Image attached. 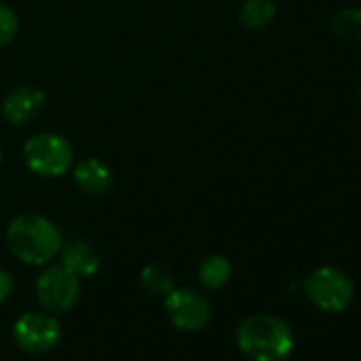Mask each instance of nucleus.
Here are the masks:
<instances>
[{"mask_svg": "<svg viewBox=\"0 0 361 361\" xmlns=\"http://www.w3.org/2000/svg\"><path fill=\"white\" fill-rule=\"evenodd\" d=\"M236 344L251 361H287L295 346L293 329L274 314H251L236 329Z\"/></svg>", "mask_w": 361, "mask_h": 361, "instance_id": "obj_1", "label": "nucleus"}, {"mask_svg": "<svg viewBox=\"0 0 361 361\" xmlns=\"http://www.w3.org/2000/svg\"><path fill=\"white\" fill-rule=\"evenodd\" d=\"M7 245L11 253L28 266H45L62 249V232L58 226L37 213L18 215L7 228Z\"/></svg>", "mask_w": 361, "mask_h": 361, "instance_id": "obj_2", "label": "nucleus"}, {"mask_svg": "<svg viewBox=\"0 0 361 361\" xmlns=\"http://www.w3.org/2000/svg\"><path fill=\"white\" fill-rule=\"evenodd\" d=\"M24 164L30 172L47 178L62 176L73 166V147L71 142L54 132H41L26 140L24 149Z\"/></svg>", "mask_w": 361, "mask_h": 361, "instance_id": "obj_3", "label": "nucleus"}, {"mask_svg": "<svg viewBox=\"0 0 361 361\" xmlns=\"http://www.w3.org/2000/svg\"><path fill=\"white\" fill-rule=\"evenodd\" d=\"M304 293L319 310L342 312L350 306L355 298V285L346 272L334 266H321L306 276Z\"/></svg>", "mask_w": 361, "mask_h": 361, "instance_id": "obj_4", "label": "nucleus"}, {"mask_svg": "<svg viewBox=\"0 0 361 361\" xmlns=\"http://www.w3.org/2000/svg\"><path fill=\"white\" fill-rule=\"evenodd\" d=\"M81 295L79 276L66 266H47L37 279V298L49 312L71 310Z\"/></svg>", "mask_w": 361, "mask_h": 361, "instance_id": "obj_5", "label": "nucleus"}, {"mask_svg": "<svg viewBox=\"0 0 361 361\" xmlns=\"http://www.w3.org/2000/svg\"><path fill=\"white\" fill-rule=\"evenodd\" d=\"M18 346L30 355H43L58 346L62 338L60 321L49 312H26L13 325Z\"/></svg>", "mask_w": 361, "mask_h": 361, "instance_id": "obj_6", "label": "nucleus"}, {"mask_svg": "<svg viewBox=\"0 0 361 361\" xmlns=\"http://www.w3.org/2000/svg\"><path fill=\"white\" fill-rule=\"evenodd\" d=\"M164 308L170 323L180 331H200L209 325L213 308L209 300L194 289H172L164 295Z\"/></svg>", "mask_w": 361, "mask_h": 361, "instance_id": "obj_7", "label": "nucleus"}, {"mask_svg": "<svg viewBox=\"0 0 361 361\" xmlns=\"http://www.w3.org/2000/svg\"><path fill=\"white\" fill-rule=\"evenodd\" d=\"M45 94L35 85H20L9 92L3 102V115L13 126H26L45 109Z\"/></svg>", "mask_w": 361, "mask_h": 361, "instance_id": "obj_8", "label": "nucleus"}, {"mask_svg": "<svg viewBox=\"0 0 361 361\" xmlns=\"http://www.w3.org/2000/svg\"><path fill=\"white\" fill-rule=\"evenodd\" d=\"M73 176H75V183L90 196H102L106 194L111 188H113V172L111 168L100 161L98 157H85L81 159L75 170H73Z\"/></svg>", "mask_w": 361, "mask_h": 361, "instance_id": "obj_9", "label": "nucleus"}, {"mask_svg": "<svg viewBox=\"0 0 361 361\" xmlns=\"http://www.w3.org/2000/svg\"><path fill=\"white\" fill-rule=\"evenodd\" d=\"M60 257H62V266L73 270L79 279L94 276L100 270V255L85 240H73L68 245H62Z\"/></svg>", "mask_w": 361, "mask_h": 361, "instance_id": "obj_10", "label": "nucleus"}, {"mask_svg": "<svg viewBox=\"0 0 361 361\" xmlns=\"http://www.w3.org/2000/svg\"><path fill=\"white\" fill-rule=\"evenodd\" d=\"M230 276H232V264L224 255H211L198 268L200 285L211 289V291L221 289L230 281Z\"/></svg>", "mask_w": 361, "mask_h": 361, "instance_id": "obj_11", "label": "nucleus"}, {"mask_svg": "<svg viewBox=\"0 0 361 361\" xmlns=\"http://www.w3.org/2000/svg\"><path fill=\"white\" fill-rule=\"evenodd\" d=\"M276 18V5L272 0H247L240 9V24L251 30L270 26Z\"/></svg>", "mask_w": 361, "mask_h": 361, "instance_id": "obj_12", "label": "nucleus"}, {"mask_svg": "<svg viewBox=\"0 0 361 361\" xmlns=\"http://www.w3.org/2000/svg\"><path fill=\"white\" fill-rule=\"evenodd\" d=\"M140 283L151 295H166L174 289V274L164 264H149L140 272Z\"/></svg>", "mask_w": 361, "mask_h": 361, "instance_id": "obj_13", "label": "nucleus"}, {"mask_svg": "<svg viewBox=\"0 0 361 361\" xmlns=\"http://www.w3.org/2000/svg\"><path fill=\"white\" fill-rule=\"evenodd\" d=\"M331 28L338 37L348 41H361V9L348 7L334 16Z\"/></svg>", "mask_w": 361, "mask_h": 361, "instance_id": "obj_14", "label": "nucleus"}, {"mask_svg": "<svg viewBox=\"0 0 361 361\" xmlns=\"http://www.w3.org/2000/svg\"><path fill=\"white\" fill-rule=\"evenodd\" d=\"M20 30V20L16 11L7 5H0V47L11 43Z\"/></svg>", "mask_w": 361, "mask_h": 361, "instance_id": "obj_15", "label": "nucleus"}, {"mask_svg": "<svg viewBox=\"0 0 361 361\" xmlns=\"http://www.w3.org/2000/svg\"><path fill=\"white\" fill-rule=\"evenodd\" d=\"M13 287H16L13 276L7 270H0V304L9 300V295L13 293Z\"/></svg>", "mask_w": 361, "mask_h": 361, "instance_id": "obj_16", "label": "nucleus"}, {"mask_svg": "<svg viewBox=\"0 0 361 361\" xmlns=\"http://www.w3.org/2000/svg\"><path fill=\"white\" fill-rule=\"evenodd\" d=\"M0 164H3V149H0Z\"/></svg>", "mask_w": 361, "mask_h": 361, "instance_id": "obj_17", "label": "nucleus"}]
</instances>
